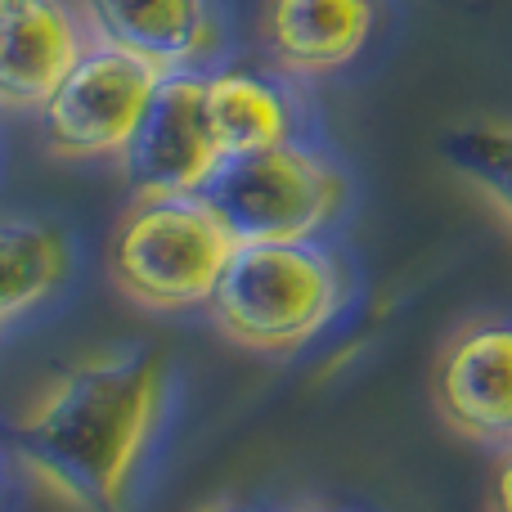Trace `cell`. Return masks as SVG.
Masks as SVG:
<instances>
[{
    "label": "cell",
    "mask_w": 512,
    "mask_h": 512,
    "mask_svg": "<svg viewBox=\"0 0 512 512\" xmlns=\"http://www.w3.org/2000/svg\"><path fill=\"white\" fill-rule=\"evenodd\" d=\"M176 400L167 355L113 346L77 360L14 427V454L72 508L126 512Z\"/></svg>",
    "instance_id": "cell-1"
},
{
    "label": "cell",
    "mask_w": 512,
    "mask_h": 512,
    "mask_svg": "<svg viewBox=\"0 0 512 512\" xmlns=\"http://www.w3.org/2000/svg\"><path fill=\"white\" fill-rule=\"evenodd\" d=\"M351 301V265L328 239L239 243L207 306L243 351L288 355L310 346Z\"/></svg>",
    "instance_id": "cell-2"
},
{
    "label": "cell",
    "mask_w": 512,
    "mask_h": 512,
    "mask_svg": "<svg viewBox=\"0 0 512 512\" xmlns=\"http://www.w3.org/2000/svg\"><path fill=\"white\" fill-rule=\"evenodd\" d=\"M234 248V234L203 194L135 198L117 221L108 270L126 301L158 315H185L212 306Z\"/></svg>",
    "instance_id": "cell-3"
},
{
    "label": "cell",
    "mask_w": 512,
    "mask_h": 512,
    "mask_svg": "<svg viewBox=\"0 0 512 512\" xmlns=\"http://www.w3.org/2000/svg\"><path fill=\"white\" fill-rule=\"evenodd\" d=\"M207 207L225 221L234 243H301L324 239L351 203L342 162L315 140H288L261 153L225 158L203 189Z\"/></svg>",
    "instance_id": "cell-4"
},
{
    "label": "cell",
    "mask_w": 512,
    "mask_h": 512,
    "mask_svg": "<svg viewBox=\"0 0 512 512\" xmlns=\"http://www.w3.org/2000/svg\"><path fill=\"white\" fill-rule=\"evenodd\" d=\"M162 72L117 45L90 41L41 104V140L63 162L122 158L140 131Z\"/></svg>",
    "instance_id": "cell-5"
},
{
    "label": "cell",
    "mask_w": 512,
    "mask_h": 512,
    "mask_svg": "<svg viewBox=\"0 0 512 512\" xmlns=\"http://www.w3.org/2000/svg\"><path fill=\"white\" fill-rule=\"evenodd\" d=\"M225 153L207 117V72H162L140 131L122 153L135 198L203 194Z\"/></svg>",
    "instance_id": "cell-6"
},
{
    "label": "cell",
    "mask_w": 512,
    "mask_h": 512,
    "mask_svg": "<svg viewBox=\"0 0 512 512\" xmlns=\"http://www.w3.org/2000/svg\"><path fill=\"white\" fill-rule=\"evenodd\" d=\"M432 400L463 441L512 450V315L468 319L441 346Z\"/></svg>",
    "instance_id": "cell-7"
},
{
    "label": "cell",
    "mask_w": 512,
    "mask_h": 512,
    "mask_svg": "<svg viewBox=\"0 0 512 512\" xmlns=\"http://www.w3.org/2000/svg\"><path fill=\"white\" fill-rule=\"evenodd\" d=\"M90 41L117 45L158 72H207L225 50L216 0H77Z\"/></svg>",
    "instance_id": "cell-8"
},
{
    "label": "cell",
    "mask_w": 512,
    "mask_h": 512,
    "mask_svg": "<svg viewBox=\"0 0 512 512\" xmlns=\"http://www.w3.org/2000/svg\"><path fill=\"white\" fill-rule=\"evenodd\" d=\"M90 32L72 0H0V108L41 113Z\"/></svg>",
    "instance_id": "cell-9"
},
{
    "label": "cell",
    "mask_w": 512,
    "mask_h": 512,
    "mask_svg": "<svg viewBox=\"0 0 512 512\" xmlns=\"http://www.w3.org/2000/svg\"><path fill=\"white\" fill-rule=\"evenodd\" d=\"M378 0H265V50L288 77H328L364 54L378 32Z\"/></svg>",
    "instance_id": "cell-10"
},
{
    "label": "cell",
    "mask_w": 512,
    "mask_h": 512,
    "mask_svg": "<svg viewBox=\"0 0 512 512\" xmlns=\"http://www.w3.org/2000/svg\"><path fill=\"white\" fill-rule=\"evenodd\" d=\"M207 117L225 158L306 140V108L292 81L256 68H207Z\"/></svg>",
    "instance_id": "cell-11"
},
{
    "label": "cell",
    "mask_w": 512,
    "mask_h": 512,
    "mask_svg": "<svg viewBox=\"0 0 512 512\" xmlns=\"http://www.w3.org/2000/svg\"><path fill=\"white\" fill-rule=\"evenodd\" d=\"M72 239L36 216H0V337L59 301L72 279Z\"/></svg>",
    "instance_id": "cell-12"
},
{
    "label": "cell",
    "mask_w": 512,
    "mask_h": 512,
    "mask_svg": "<svg viewBox=\"0 0 512 512\" xmlns=\"http://www.w3.org/2000/svg\"><path fill=\"white\" fill-rule=\"evenodd\" d=\"M445 162L512 225V122H468L445 135Z\"/></svg>",
    "instance_id": "cell-13"
},
{
    "label": "cell",
    "mask_w": 512,
    "mask_h": 512,
    "mask_svg": "<svg viewBox=\"0 0 512 512\" xmlns=\"http://www.w3.org/2000/svg\"><path fill=\"white\" fill-rule=\"evenodd\" d=\"M490 512H512V450H499L495 477H490Z\"/></svg>",
    "instance_id": "cell-14"
},
{
    "label": "cell",
    "mask_w": 512,
    "mask_h": 512,
    "mask_svg": "<svg viewBox=\"0 0 512 512\" xmlns=\"http://www.w3.org/2000/svg\"><path fill=\"white\" fill-rule=\"evenodd\" d=\"M288 512H355V508H342V504H324V499H310V504H297Z\"/></svg>",
    "instance_id": "cell-15"
},
{
    "label": "cell",
    "mask_w": 512,
    "mask_h": 512,
    "mask_svg": "<svg viewBox=\"0 0 512 512\" xmlns=\"http://www.w3.org/2000/svg\"><path fill=\"white\" fill-rule=\"evenodd\" d=\"M203 512H256L248 504H230V499H221V504H212V508H203Z\"/></svg>",
    "instance_id": "cell-16"
},
{
    "label": "cell",
    "mask_w": 512,
    "mask_h": 512,
    "mask_svg": "<svg viewBox=\"0 0 512 512\" xmlns=\"http://www.w3.org/2000/svg\"><path fill=\"white\" fill-rule=\"evenodd\" d=\"M5 490H9V459H5V450H0V504H5Z\"/></svg>",
    "instance_id": "cell-17"
}]
</instances>
